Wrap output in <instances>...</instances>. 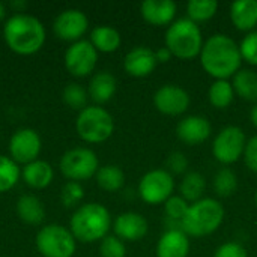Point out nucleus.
Wrapping results in <instances>:
<instances>
[{
    "mask_svg": "<svg viewBox=\"0 0 257 257\" xmlns=\"http://www.w3.org/2000/svg\"><path fill=\"white\" fill-rule=\"evenodd\" d=\"M199 59L205 72L215 80L233 78L242 63L239 45L224 33L209 36L202 47Z\"/></svg>",
    "mask_w": 257,
    "mask_h": 257,
    "instance_id": "1",
    "label": "nucleus"
},
{
    "mask_svg": "<svg viewBox=\"0 0 257 257\" xmlns=\"http://www.w3.org/2000/svg\"><path fill=\"white\" fill-rule=\"evenodd\" d=\"M3 38L14 53L30 56L42 48L45 42V27L36 17L20 12L6 20Z\"/></svg>",
    "mask_w": 257,
    "mask_h": 257,
    "instance_id": "2",
    "label": "nucleus"
},
{
    "mask_svg": "<svg viewBox=\"0 0 257 257\" xmlns=\"http://www.w3.org/2000/svg\"><path fill=\"white\" fill-rule=\"evenodd\" d=\"M111 227V217L108 209L101 203L81 205L71 217L69 230L77 241L92 244L102 241Z\"/></svg>",
    "mask_w": 257,
    "mask_h": 257,
    "instance_id": "3",
    "label": "nucleus"
},
{
    "mask_svg": "<svg viewBox=\"0 0 257 257\" xmlns=\"http://www.w3.org/2000/svg\"><path fill=\"white\" fill-rule=\"evenodd\" d=\"M224 221L223 205L212 197H203L190 205L188 212L181 221V230L187 236L203 238L212 235Z\"/></svg>",
    "mask_w": 257,
    "mask_h": 257,
    "instance_id": "4",
    "label": "nucleus"
},
{
    "mask_svg": "<svg viewBox=\"0 0 257 257\" xmlns=\"http://www.w3.org/2000/svg\"><path fill=\"white\" fill-rule=\"evenodd\" d=\"M203 44L202 29L188 17L173 21L166 32V48L173 57L181 60H191L200 56Z\"/></svg>",
    "mask_w": 257,
    "mask_h": 257,
    "instance_id": "5",
    "label": "nucleus"
},
{
    "mask_svg": "<svg viewBox=\"0 0 257 257\" xmlns=\"http://www.w3.org/2000/svg\"><path fill=\"white\" fill-rule=\"evenodd\" d=\"M75 130L81 140L87 143H102L113 136L114 119L101 105H89L78 113Z\"/></svg>",
    "mask_w": 257,
    "mask_h": 257,
    "instance_id": "6",
    "label": "nucleus"
},
{
    "mask_svg": "<svg viewBox=\"0 0 257 257\" xmlns=\"http://www.w3.org/2000/svg\"><path fill=\"white\" fill-rule=\"evenodd\" d=\"M36 248L42 257H72L77 239L60 224H47L36 235Z\"/></svg>",
    "mask_w": 257,
    "mask_h": 257,
    "instance_id": "7",
    "label": "nucleus"
},
{
    "mask_svg": "<svg viewBox=\"0 0 257 257\" xmlns=\"http://www.w3.org/2000/svg\"><path fill=\"white\" fill-rule=\"evenodd\" d=\"M59 167L65 178L74 182H80L96 175L99 169V161L92 149L74 148L62 155Z\"/></svg>",
    "mask_w": 257,
    "mask_h": 257,
    "instance_id": "8",
    "label": "nucleus"
},
{
    "mask_svg": "<svg viewBox=\"0 0 257 257\" xmlns=\"http://www.w3.org/2000/svg\"><path fill=\"white\" fill-rule=\"evenodd\" d=\"M245 145L247 137L244 130L236 125H229L215 136L212 142V155L218 163L229 166L244 157Z\"/></svg>",
    "mask_w": 257,
    "mask_h": 257,
    "instance_id": "9",
    "label": "nucleus"
},
{
    "mask_svg": "<svg viewBox=\"0 0 257 257\" xmlns=\"http://www.w3.org/2000/svg\"><path fill=\"white\" fill-rule=\"evenodd\" d=\"M173 175L164 169L149 170L139 182V196L148 205L166 203L173 196Z\"/></svg>",
    "mask_w": 257,
    "mask_h": 257,
    "instance_id": "10",
    "label": "nucleus"
},
{
    "mask_svg": "<svg viewBox=\"0 0 257 257\" xmlns=\"http://www.w3.org/2000/svg\"><path fill=\"white\" fill-rule=\"evenodd\" d=\"M98 62V51L90 41L80 39L66 50L65 66L74 77H87L93 72Z\"/></svg>",
    "mask_w": 257,
    "mask_h": 257,
    "instance_id": "11",
    "label": "nucleus"
},
{
    "mask_svg": "<svg viewBox=\"0 0 257 257\" xmlns=\"http://www.w3.org/2000/svg\"><path fill=\"white\" fill-rule=\"evenodd\" d=\"M42 142L39 134L32 128L17 130L9 140V154L11 158L18 164H29L38 160L41 152Z\"/></svg>",
    "mask_w": 257,
    "mask_h": 257,
    "instance_id": "12",
    "label": "nucleus"
},
{
    "mask_svg": "<svg viewBox=\"0 0 257 257\" xmlns=\"http://www.w3.org/2000/svg\"><path fill=\"white\" fill-rule=\"evenodd\" d=\"M89 27V20L86 14L80 9H65L60 12L54 23H53V32L57 38L68 42H77L81 39V36L86 33Z\"/></svg>",
    "mask_w": 257,
    "mask_h": 257,
    "instance_id": "13",
    "label": "nucleus"
},
{
    "mask_svg": "<svg viewBox=\"0 0 257 257\" xmlns=\"http://www.w3.org/2000/svg\"><path fill=\"white\" fill-rule=\"evenodd\" d=\"M190 102H191V99H190L188 92L179 86H175V84L161 86L154 93L155 108L166 116L184 114L188 110Z\"/></svg>",
    "mask_w": 257,
    "mask_h": 257,
    "instance_id": "14",
    "label": "nucleus"
},
{
    "mask_svg": "<svg viewBox=\"0 0 257 257\" xmlns=\"http://www.w3.org/2000/svg\"><path fill=\"white\" fill-rule=\"evenodd\" d=\"M211 133H212L211 122L205 116H199V114L182 117L176 126L178 139L190 146H196L206 142Z\"/></svg>",
    "mask_w": 257,
    "mask_h": 257,
    "instance_id": "15",
    "label": "nucleus"
},
{
    "mask_svg": "<svg viewBox=\"0 0 257 257\" xmlns=\"http://www.w3.org/2000/svg\"><path fill=\"white\" fill-rule=\"evenodd\" d=\"M158 62L155 57V51L149 47H134L131 51L126 53L123 59V69L128 75L136 78H143L151 75Z\"/></svg>",
    "mask_w": 257,
    "mask_h": 257,
    "instance_id": "16",
    "label": "nucleus"
},
{
    "mask_svg": "<svg viewBox=\"0 0 257 257\" xmlns=\"http://www.w3.org/2000/svg\"><path fill=\"white\" fill-rule=\"evenodd\" d=\"M148 221L142 214L137 212H123L116 217L113 223L114 236H117L120 241L136 242L146 236L148 233Z\"/></svg>",
    "mask_w": 257,
    "mask_h": 257,
    "instance_id": "17",
    "label": "nucleus"
},
{
    "mask_svg": "<svg viewBox=\"0 0 257 257\" xmlns=\"http://www.w3.org/2000/svg\"><path fill=\"white\" fill-rule=\"evenodd\" d=\"M176 11L178 6L172 0H145L140 5L143 20L157 27L170 26L176 17Z\"/></svg>",
    "mask_w": 257,
    "mask_h": 257,
    "instance_id": "18",
    "label": "nucleus"
},
{
    "mask_svg": "<svg viewBox=\"0 0 257 257\" xmlns=\"http://www.w3.org/2000/svg\"><path fill=\"white\" fill-rule=\"evenodd\" d=\"M190 241L181 229H169L157 242V257H188Z\"/></svg>",
    "mask_w": 257,
    "mask_h": 257,
    "instance_id": "19",
    "label": "nucleus"
},
{
    "mask_svg": "<svg viewBox=\"0 0 257 257\" xmlns=\"http://www.w3.org/2000/svg\"><path fill=\"white\" fill-rule=\"evenodd\" d=\"M230 20L241 32H253L257 26V0H236L230 5Z\"/></svg>",
    "mask_w": 257,
    "mask_h": 257,
    "instance_id": "20",
    "label": "nucleus"
},
{
    "mask_svg": "<svg viewBox=\"0 0 257 257\" xmlns=\"http://www.w3.org/2000/svg\"><path fill=\"white\" fill-rule=\"evenodd\" d=\"M116 89L117 81L114 75L108 71H101L96 72L89 83V96L96 104H105L114 96Z\"/></svg>",
    "mask_w": 257,
    "mask_h": 257,
    "instance_id": "21",
    "label": "nucleus"
},
{
    "mask_svg": "<svg viewBox=\"0 0 257 257\" xmlns=\"http://www.w3.org/2000/svg\"><path fill=\"white\" fill-rule=\"evenodd\" d=\"M21 176H23V181L29 187L36 188V190H42L53 182L54 172H53V167L47 161L36 160V161L24 166Z\"/></svg>",
    "mask_w": 257,
    "mask_h": 257,
    "instance_id": "22",
    "label": "nucleus"
},
{
    "mask_svg": "<svg viewBox=\"0 0 257 257\" xmlns=\"http://www.w3.org/2000/svg\"><path fill=\"white\" fill-rule=\"evenodd\" d=\"M235 95L248 102H257V72L250 68H241L232 80Z\"/></svg>",
    "mask_w": 257,
    "mask_h": 257,
    "instance_id": "23",
    "label": "nucleus"
},
{
    "mask_svg": "<svg viewBox=\"0 0 257 257\" xmlns=\"http://www.w3.org/2000/svg\"><path fill=\"white\" fill-rule=\"evenodd\" d=\"M17 214L21 221L36 226L44 221L45 217V209L42 202L32 194H24L18 199L17 202Z\"/></svg>",
    "mask_w": 257,
    "mask_h": 257,
    "instance_id": "24",
    "label": "nucleus"
},
{
    "mask_svg": "<svg viewBox=\"0 0 257 257\" xmlns=\"http://www.w3.org/2000/svg\"><path fill=\"white\" fill-rule=\"evenodd\" d=\"M90 44L99 53H114L122 42L120 33L110 26H98L90 32Z\"/></svg>",
    "mask_w": 257,
    "mask_h": 257,
    "instance_id": "25",
    "label": "nucleus"
},
{
    "mask_svg": "<svg viewBox=\"0 0 257 257\" xmlns=\"http://www.w3.org/2000/svg\"><path fill=\"white\" fill-rule=\"evenodd\" d=\"M206 190V178L199 172H188L184 175L179 185V196L184 197L190 205L203 199Z\"/></svg>",
    "mask_w": 257,
    "mask_h": 257,
    "instance_id": "26",
    "label": "nucleus"
},
{
    "mask_svg": "<svg viewBox=\"0 0 257 257\" xmlns=\"http://www.w3.org/2000/svg\"><path fill=\"white\" fill-rule=\"evenodd\" d=\"M95 178L98 187L108 193L119 191L125 185V173L119 166L114 164H107L99 167Z\"/></svg>",
    "mask_w": 257,
    "mask_h": 257,
    "instance_id": "27",
    "label": "nucleus"
},
{
    "mask_svg": "<svg viewBox=\"0 0 257 257\" xmlns=\"http://www.w3.org/2000/svg\"><path fill=\"white\" fill-rule=\"evenodd\" d=\"M233 98H235V90L229 80H214V83L209 86L208 99L212 107L218 110H224L233 102Z\"/></svg>",
    "mask_w": 257,
    "mask_h": 257,
    "instance_id": "28",
    "label": "nucleus"
},
{
    "mask_svg": "<svg viewBox=\"0 0 257 257\" xmlns=\"http://www.w3.org/2000/svg\"><path fill=\"white\" fill-rule=\"evenodd\" d=\"M21 178V170L18 164L5 155H0V193L12 190Z\"/></svg>",
    "mask_w": 257,
    "mask_h": 257,
    "instance_id": "29",
    "label": "nucleus"
},
{
    "mask_svg": "<svg viewBox=\"0 0 257 257\" xmlns=\"http://www.w3.org/2000/svg\"><path fill=\"white\" fill-rule=\"evenodd\" d=\"M218 11V2L215 0H191L187 5V14L196 24L211 20Z\"/></svg>",
    "mask_w": 257,
    "mask_h": 257,
    "instance_id": "30",
    "label": "nucleus"
},
{
    "mask_svg": "<svg viewBox=\"0 0 257 257\" xmlns=\"http://www.w3.org/2000/svg\"><path fill=\"white\" fill-rule=\"evenodd\" d=\"M238 188V176L230 169H220L214 176V190L220 197H230Z\"/></svg>",
    "mask_w": 257,
    "mask_h": 257,
    "instance_id": "31",
    "label": "nucleus"
},
{
    "mask_svg": "<svg viewBox=\"0 0 257 257\" xmlns=\"http://www.w3.org/2000/svg\"><path fill=\"white\" fill-rule=\"evenodd\" d=\"M62 98L65 101V104L74 110H83L86 108V102H87V92L77 83H69L62 93Z\"/></svg>",
    "mask_w": 257,
    "mask_h": 257,
    "instance_id": "32",
    "label": "nucleus"
},
{
    "mask_svg": "<svg viewBox=\"0 0 257 257\" xmlns=\"http://www.w3.org/2000/svg\"><path fill=\"white\" fill-rule=\"evenodd\" d=\"M190 203L181 197V196H172L166 203H164V212L169 221H176L179 229H181V221L188 212Z\"/></svg>",
    "mask_w": 257,
    "mask_h": 257,
    "instance_id": "33",
    "label": "nucleus"
},
{
    "mask_svg": "<svg viewBox=\"0 0 257 257\" xmlns=\"http://www.w3.org/2000/svg\"><path fill=\"white\" fill-rule=\"evenodd\" d=\"M99 256L101 257H125L126 248L123 241H120L117 236L107 235L101 244H99Z\"/></svg>",
    "mask_w": 257,
    "mask_h": 257,
    "instance_id": "34",
    "label": "nucleus"
},
{
    "mask_svg": "<svg viewBox=\"0 0 257 257\" xmlns=\"http://www.w3.org/2000/svg\"><path fill=\"white\" fill-rule=\"evenodd\" d=\"M84 197V190L80 185V182H74V181H68L65 184V187L62 188V194H60V200L66 208L75 206L78 205Z\"/></svg>",
    "mask_w": 257,
    "mask_h": 257,
    "instance_id": "35",
    "label": "nucleus"
},
{
    "mask_svg": "<svg viewBox=\"0 0 257 257\" xmlns=\"http://www.w3.org/2000/svg\"><path fill=\"white\" fill-rule=\"evenodd\" d=\"M239 51L242 56V60L247 63L257 66V30H253L247 33L241 44H239Z\"/></svg>",
    "mask_w": 257,
    "mask_h": 257,
    "instance_id": "36",
    "label": "nucleus"
},
{
    "mask_svg": "<svg viewBox=\"0 0 257 257\" xmlns=\"http://www.w3.org/2000/svg\"><path fill=\"white\" fill-rule=\"evenodd\" d=\"M166 164H167V172H170L172 175L187 173L188 169V160L182 152H172Z\"/></svg>",
    "mask_w": 257,
    "mask_h": 257,
    "instance_id": "37",
    "label": "nucleus"
},
{
    "mask_svg": "<svg viewBox=\"0 0 257 257\" xmlns=\"http://www.w3.org/2000/svg\"><path fill=\"white\" fill-rule=\"evenodd\" d=\"M214 257H248V253L245 247L238 242H226L215 250Z\"/></svg>",
    "mask_w": 257,
    "mask_h": 257,
    "instance_id": "38",
    "label": "nucleus"
},
{
    "mask_svg": "<svg viewBox=\"0 0 257 257\" xmlns=\"http://www.w3.org/2000/svg\"><path fill=\"white\" fill-rule=\"evenodd\" d=\"M244 161L245 166L253 172L257 173V136L251 137L250 140H247L245 145V151H244Z\"/></svg>",
    "mask_w": 257,
    "mask_h": 257,
    "instance_id": "39",
    "label": "nucleus"
},
{
    "mask_svg": "<svg viewBox=\"0 0 257 257\" xmlns=\"http://www.w3.org/2000/svg\"><path fill=\"white\" fill-rule=\"evenodd\" d=\"M155 57H157V62L158 63H167L173 56H172V53L166 47H161V48H158L155 51Z\"/></svg>",
    "mask_w": 257,
    "mask_h": 257,
    "instance_id": "40",
    "label": "nucleus"
},
{
    "mask_svg": "<svg viewBox=\"0 0 257 257\" xmlns=\"http://www.w3.org/2000/svg\"><path fill=\"white\" fill-rule=\"evenodd\" d=\"M26 6H27L26 2H11V8L17 11V14H20V9H24Z\"/></svg>",
    "mask_w": 257,
    "mask_h": 257,
    "instance_id": "41",
    "label": "nucleus"
},
{
    "mask_svg": "<svg viewBox=\"0 0 257 257\" xmlns=\"http://www.w3.org/2000/svg\"><path fill=\"white\" fill-rule=\"evenodd\" d=\"M250 120H251L253 126L257 128V102L253 105V108H251V111H250Z\"/></svg>",
    "mask_w": 257,
    "mask_h": 257,
    "instance_id": "42",
    "label": "nucleus"
},
{
    "mask_svg": "<svg viewBox=\"0 0 257 257\" xmlns=\"http://www.w3.org/2000/svg\"><path fill=\"white\" fill-rule=\"evenodd\" d=\"M5 15H6V8H5V5L0 2V21L5 18Z\"/></svg>",
    "mask_w": 257,
    "mask_h": 257,
    "instance_id": "43",
    "label": "nucleus"
},
{
    "mask_svg": "<svg viewBox=\"0 0 257 257\" xmlns=\"http://www.w3.org/2000/svg\"><path fill=\"white\" fill-rule=\"evenodd\" d=\"M254 203H256V206H257V190H256V193H254Z\"/></svg>",
    "mask_w": 257,
    "mask_h": 257,
    "instance_id": "44",
    "label": "nucleus"
}]
</instances>
